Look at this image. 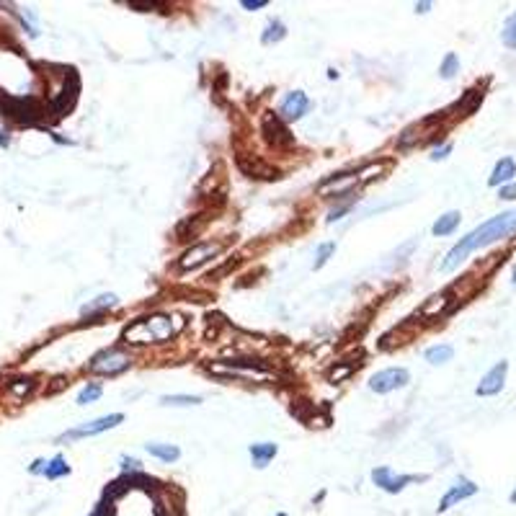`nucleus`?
Returning a JSON list of instances; mask_svg holds the SVG:
<instances>
[{
	"label": "nucleus",
	"mask_w": 516,
	"mask_h": 516,
	"mask_svg": "<svg viewBox=\"0 0 516 516\" xmlns=\"http://www.w3.org/2000/svg\"><path fill=\"white\" fill-rule=\"evenodd\" d=\"M514 232H516V210L501 212V215L491 217L488 222H483L480 227H475L470 235H464V238L460 240L452 251H449L447 258L442 261L439 269L455 271L470 253H475V251H480V248L491 246V243H496V240L509 238V235H514Z\"/></svg>",
	"instance_id": "1"
},
{
	"label": "nucleus",
	"mask_w": 516,
	"mask_h": 516,
	"mask_svg": "<svg viewBox=\"0 0 516 516\" xmlns=\"http://www.w3.org/2000/svg\"><path fill=\"white\" fill-rule=\"evenodd\" d=\"M179 318H168V315H152L145 320L132 323L124 330V338L129 344H157V341H168L176 336V330L181 328V323H173Z\"/></svg>",
	"instance_id": "2"
},
{
	"label": "nucleus",
	"mask_w": 516,
	"mask_h": 516,
	"mask_svg": "<svg viewBox=\"0 0 516 516\" xmlns=\"http://www.w3.org/2000/svg\"><path fill=\"white\" fill-rule=\"evenodd\" d=\"M132 367V356L124 352H119V349H109V352H101L93 356V361L88 364L90 372L96 374H109V377H114V374L124 372V369Z\"/></svg>",
	"instance_id": "3"
},
{
	"label": "nucleus",
	"mask_w": 516,
	"mask_h": 516,
	"mask_svg": "<svg viewBox=\"0 0 516 516\" xmlns=\"http://www.w3.org/2000/svg\"><path fill=\"white\" fill-rule=\"evenodd\" d=\"M261 129H263V137H266V143H269L274 150H289V148H294V137L289 135V132H287L284 121L279 119L277 114H263Z\"/></svg>",
	"instance_id": "4"
},
{
	"label": "nucleus",
	"mask_w": 516,
	"mask_h": 516,
	"mask_svg": "<svg viewBox=\"0 0 516 516\" xmlns=\"http://www.w3.org/2000/svg\"><path fill=\"white\" fill-rule=\"evenodd\" d=\"M411 382V374H408V369L403 367H392V369H382V372H377L369 380V390H374V392H380V395H385V392H392V390L397 388H405Z\"/></svg>",
	"instance_id": "5"
},
{
	"label": "nucleus",
	"mask_w": 516,
	"mask_h": 516,
	"mask_svg": "<svg viewBox=\"0 0 516 516\" xmlns=\"http://www.w3.org/2000/svg\"><path fill=\"white\" fill-rule=\"evenodd\" d=\"M372 480L382 488V491L397 493V491H403L408 483H424L426 475H395L390 467H377V470L372 472Z\"/></svg>",
	"instance_id": "6"
},
{
	"label": "nucleus",
	"mask_w": 516,
	"mask_h": 516,
	"mask_svg": "<svg viewBox=\"0 0 516 516\" xmlns=\"http://www.w3.org/2000/svg\"><path fill=\"white\" fill-rule=\"evenodd\" d=\"M121 421H124V416H121V413H112V416H104V419H96V421H90V424H83V426L68 431V434L62 436V442L80 439V436H96V434H101V431H109V428L119 426Z\"/></svg>",
	"instance_id": "7"
},
{
	"label": "nucleus",
	"mask_w": 516,
	"mask_h": 516,
	"mask_svg": "<svg viewBox=\"0 0 516 516\" xmlns=\"http://www.w3.org/2000/svg\"><path fill=\"white\" fill-rule=\"evenodd\" d=\"M310 112V98L302 93V90H294V93H289V96L279 104V119L284 121H297L302 119L305 114Z\"/></svg>",
	"instance_id": "8"
},
{
	"label": "nucleus",
	"mask_w": 516,
	"mask_h": 516,
	"mask_svg": "<svg viewBox=\"0 0 516 516\" xmlns=\"http://www.w3.org/2000/svg\"><path fill=\"white\" fill-rule=\"evenodd\" d=\"M506 372H509V361H498L491 372L480 380L478 385V395H496V392H501L503 390V380H506Z\"/></svg>",
	"instance_id": "9"
},
{
	"label": "nucleus",
	"mask_w": 516,
	"mask_h": 516,
	"mask_svg": "<svg viewBox=\"0 0 516 516\" xmlns=\"http://www.w3.org/2000/svg\"><path fill=\"white\" fill-rule=\"evenodd\" d=\"M217 253H220V243H202V246L191 248V251H186V253L181 256L179 269L181 271L194 269V266H199V263H204L207 258H212V256Z\"/></svg>",
	"instance_id": "10"
},
{
	"label": "nucleus",
	"mask_w": 516,
	"mask_h": 516,
	"mask_svg": "<svg viewBox=\"0 0 516 516\" xmlns=\"http://www.w3.org/2000/svg\"><path fill=\"white\" fill-rule=\"evenodd\" d=\"M238 168L246 173V176H251V179H277L279 176L277 168L261 163V160L253 155H243V152L238 155Z\"/></svg>",
	"instance_id": "11"
},
{
	"label": "nucleus",
	"mask_w": 516,
	"mask_h": 516,
	"mask_svg": "<svg viewBox=\"0 0 516 516\" xmlns=\"http://www.w3.org/2000/svg\"><path fill=\"white\" fill-rule=\"evenodd\" d=\"M475 493H478V486H475V483H470V480H457L455 486L444 493L442 503H439V511L452 509L455 503L464 501V498H470V496H475Z\"/></svg>",
	"instance_id": "12"
},
{
	"label": "nucleus",
	"mask_w": 516,
	"mask_h": 516,
	"mask_svg": "<svg viewBox=\"0 0 516 516\" xmlns=\"http://www.w3.org/2000/svg\"><path fill=\"white\" fill-rule=\"evenodd\" d=\"M514 176H516V163L511 160V157H501V160L496 163L488 184H491V186H501V184H509Z\"/></svg>",
	"instance_id": "13"
},
{
	"label": "nucleus",
	"mask_w": 516,
	"mask_h": 516,
	"mask_svg": "<svg viewBox=\"0 0 516 516\" xmlns=\"http://www.w3.org/2000/svg\"><path fill=\"white\" fill-rule=\"evenodd\" d=\"M277 452H279L277 444H269V442L251 444V457H253L256 467H266V464H269V460H274V457H277Z\"/></svg>",
	"instance_id": "14"
},
{
	"label": "nucleus",
	"mask_w": 516,
	"mask_h": 516,
	"mask_svg": "<svg viewBox=\"0 0 516 516\" xmlns=\"http://www.w3.org/2000/svg\"><path fill=\"white\" fill-rule=\"evenodd\" d=\"M145 449H148L150 455L157 457V460H163V462H173V460H179V447H173V444H145Z\"/></svg>",
	"instance_id": "15"
},
{
	"label": "nucleus",
	"mask_w": 516,
	"mask_h": 516,
	"mask_svg": "<svg viewBox=\"0 0 516 516\" xmlns=\"http://www.w3.org/2000/svg\"><path fill=\"white\" fill-rule=\"evenodd\" d=\"M457 224H460V212H447L444 217L436 220L431 230H434V235H439V238H442V235H449V232H455Z\"/></svg>",
	"instance_id": "16"
},
{
	"label": "nucleus",
	"mask_w": 516,
	"mask_h": 516,
	"mask_svg": "<svg viewBox=\"0 0 516 516\" xmlns=\"http://www.w3.org/2000/svg\"><path fill=\"white\" fill-rule=\"evenodd\" d=\"M202 224H204V215H196V217H191V220H184V222L179 224V230H176V235H179V240L194 238L196 232L202 230Z\"/></svg>",
	"instance_id": "17"
},
{
	"label": "nucleus",
	"mask_w": 516,
	"mask_h": 516,
	"mask_svg": "<svg viewBox=\"0 0 516 516\" xmlns=\"http://www.w3.org/2000/svg\"><path fill=\"white\" fill-rule=\"evenodd\" d=\"M452 356H455V349H452V346H447V344L426 349V361H428V364H447Z\"/></svg>",
	"instance_id": "18"
},
{
	"label": "nucleus",
	"mask_w": 516,
	"mask_h": 516,
	"mask_svg": "<svg viewBox=\"0 0 516 516\" xmlns=\"http://www.w3.org/2000/svg\"><path fill=\"white\" fill-rule=\"evenodd\" d=\"M287 37V26L282 21H271L263 31V44H274V42H282Z\"/></svg>",
	"instance_id": "19"
},
{
	"label": "nucleus",
	"mask_w": 516,
	"mask_h": 516,
	"mask_svg": "<svg viewBox=\"0 0 516 516\" xmlns=\"http://www.w3.org/2000/svg\"><path fill=\"white\" fill-rule=\"evenodd\" d=\"M68 472H70L68 462H65V457H60V455L54 457L52 462H49V464H47V467H44V475H47V478H49V480H57V478H62V475H68Z\"/></svg>",
	"instance_id": "20"
},
{
	"label": "nucleus",
	"mask_w": 516,
	"mask_h": 516,
	"mask_svg": "<svg viewBox=\"0 0 516 516\" xmlns=\"http://www.w3.org/2000/svg\"><path fill=\"white\" fill-rule=\"evenodd\" d=\"M501 39H503V44H506V47L516 49V13H511L509 18H506V23H503V31H501Z\"/></svg>",
	"instance_id": "21"
},
{
	"label": "nucleus",
	"mask_w": 516,
	"mask_h": 516,
	"mask_svg": "<svg viewBox=\"0 0 516 516\" xmlns=\"http://www.w3.org/2000/svg\"><path fill=\"white\" fill-rule=\"evenodd\" d=\"M202 397L199 395H163L160 405H199Z\"/></svg>",
	"instance_id": "22"
},
{
	"label": "nucleus",
	"mask_w": 516,
	"mask_h": 516,
	"mask_svg": "<svg viewBox=\"0 0 516 516\" xmlns=\"http://www.w3.org/2000/svg\"><path fill=\"white\" fill-rule=\"evenodd\" d=\"M439 73H442V78H447V80H449V78H455V75L460 73V60H457V54L449 52L447 57H444Z\"/></svg>",
	"instance_id": "23"
},
{
	"label": "nucleus",
	"mask_w": 516,
	"mask_h": 516,
	"mask_svg": "<svg viewBox=\"0 0 516 516\" xmlns=\"http://www.w3.org/2000/svg\"><path fill=\"white\" fill-rule=\"evenodd\" d=\"M101 397V385H88V388L80 390V395H78V405H88L93 400Z\"/></svg>",
	"instance_id": "24"
},
{
	"label": "nucleus",
	"mask_w": 516,
	"mask_h": 516,
	"mask_svg": "<svg viewBox=\"0 0 516 516\" xmlns=\"http://www.w3.org/2000/svg\"><path fill=\"white\" fill-rule=\"evenodd\" d=\"M336 253V243H323L320 248H318V258H315V269H323L325 263H328L330 256Z\"/></svg>",
	"instance_id": "25"
},
{
	"label": "nucleus",
	"mask_w": 516,
	"mask_h": 516,
	"mask_svg": "<svg viewBox=\"0 0 516 516\" xmlns=\"http://www.w3.org/2000/svg\"><path fill=\"white\" fill-rule=\"evenodd\" d=\"M11 390H13L16 395H26L29 390H34V380H31V377H21V380H13V382H11Z\"/></svg>",
	"instance_id": "26"
},
{
	"label": "nucleus",
	"mask_w": 516,
	"mask_h": 516,
	"mask_svg": "<svg viewBox=\"0 0 516 516\" xmlns=\"http://www.w3.org/2000/svg\"><path fill=\"white\" fill-rule=\"evenodd\" d=\"M354 372V367L352 364H349V367H336V369H330L328 372V382H333V385H336V382H341L344 380V377H349V374Z\"/></svg>",
	"instance_id": "27"
},
{
	"label": "nucleus",
	"mask_w": 516,
	"mask_h": 516,
	"mask_svg": "<svg viewBox=\"0 0 516 516\" xmlns=\"http://www.w3.org/2000/svg\"><path fill=\"white\" fill-rule=\"evenodd\" d=\"M452 152V145H442V148L434 150V155H431V160H444V157Z\"/></svg>",
	"instance_id": "28"
},
{
	"label": "nucleus",
	"mask_w": 516,
	"mask_h": 516,
	"mask_svg": "<svg viewBox=\"0 0 516 516\" xmlns=\"http://www.w3.org/2000/svg\"><path fill=\"white\" fill-rule=\"evenodd\" d=\"M269 3L266 0H243V8H248V11H256V8H266Z\"/></svg>",
	"instance_id": "29"
},
{
	"label": "nucleus",
	"mask_w": 516,
	"mask_h": 516,
	"mask_svg": "<svg viewBox=\"0 0 516 516\" xmlns=\"http://www.w3.org/2000/svg\"><path fill=\"white\" fill-rule=\"evenodd\" d=\"M501 199H516V184H509V186L501 188Z\"/></svg>",
	"instance_id": "30"
},
{
	"label": "nucleus",
	"mask_w": 516,
	"mask_h": 516,
	"mask_svg": "<svg viewBox=\"0 0 516 516\" xmlns=\"http://www.w3.org/2000/svg\"><path fill=\"white\" fill-rule=\"evenodd\" d=\"M157 3H129V8H140V11H150V8H155Z\"/></svg>",
	"instance_id": "31"
},
{
	"label": "nucleus",
	"mask_w": 516,
	"mask_h": 516,
	"mask_svg": "<svg viewBox=\"0 0 516 516\" xmlns=\"http://www.w3.org/2000/svg\"><path fill=\"white\" fill-rule=\"evenodd\" d=\"M428 8H431V6H428V3H421V6H419V3H416V11H419V13H426Z\"/></svg>",
	"instance_id": "32"
},
{
	"label": "nucleus",
	"mask_w": 516,
	"mask_h": 516,
	"mask_svg": "<svg viewBox=\"0 0 516 516\" xmlns=\"http://www.w3.org/2000/svg\"><path fill=\"white\" fill-rule=\"evenodd\" d=\"M0 145H3V148H6V145H8V137H0Z\"/></svg>",
	"instance_id": "33"
},
{
	"label": "nucleus",
	"mask_w": 516,
	"mask_h": 516,
	"mask_svg": "<svg viewBox=\"0 0 516 516\" xmlns=\"http://www.w3.org/2000/svg\"><path fill=\"white\" fill-rule=\"evenodd\" d=\"M511 501H514V503H516V491H514V496H511Z\"/></svg>",
	"instance_id": "34"
},
{
	"label": "nucleus",
	"mask_w": 516,
	"mask_h": 516,
	"mask_svg": "<svg viewBox=\"0 0 516 516\" xmlns=\"http://www.w3.org/2000/svg\"><path fill=\"white\" fill-rule=\"evenodd\" d=\"M514 282H516V269H514Z\"/></svg>",
	"instance_id": "35"
},
{
	"label": "nucleus",
	"mask_w": 516,
	"mask_h": 516,
	"mask_svg": "<svg viewBox=\"0 0 516 516\" xmlns=\"http://www.w3.org/2000/svg\"><path fill=\"white\" fill-rule=\"evenodd\" d=\"M277 516H287V514H277Z\"/></svg>",
	"instance_id": "36"
}]
</instances>
